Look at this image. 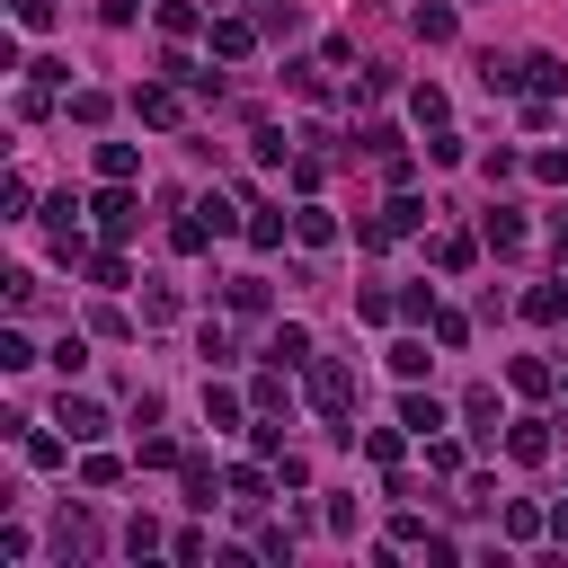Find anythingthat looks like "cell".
Returning <instances> with one entry per match:
<instances>
[{
	"mask_svg": "<svg viewBox=\"0 0 568 568\" xmlns=\"http://www.w3.org/2000/svg\"><path fill=\"white\" fill-rule=\"evenodd\" d=\"M302 373H311V408L328 417V435H337V444H355V373H346L337 355H311Z\"/></svg>",
	"mask_w": 568,
	"mask_h": 568,
	"instance_id": "1",
	"label": "cell"
},
{
	"mask_svg": "<svg viewBox=\"0 0 568 568\" xmlns=\"http://www.w3.org/2000/svg\"><path fill=\"white\" fill-rule=\"evenodd\" d=\"M89 213H98V231H106V240H124V231L142 222V204H133V178H106V195H98Z\"/></svg>",
	"mask_w": 568,
	"mask_h": 568,
	"instance_id": "2",
	"label": "cell"
},
{
	"mask_svg": "<svg viewBox=\"0 0 568 568\" xmlns=\"http://www.w3.org/2000/svg\"><path fill=\"white\" fill-rule=\"evenodd\" d=\"M53 426H71V444H98V435H106V408H98L89 390H62V408H53Z\"/></svg>",
	"mask_w": 568,
	"mask_h": 568,
	"instance_id": "3",
	"label": "cell"
},
{
	"mask_svg": "<svg viewBox=\"0 0 568 568\" xmlns=\"http://www.w3.org/2000/svg\"><path fill=\"white\" fill-rule=\"evenodd\" d=\"M133 115H142V124H178V115H186V106H178V80H142V89H133Z\"/></svg>",
	"mask_w": 568,
	"mask_h": 568,
	"instance_id": "4",
	"label": "cell"
},
{
	"mask_svg": "<svg viewBox=\"0 0 568 568\" xmlns=\"http://www.w3.org/2000/svg\"><path fill=\"white\" fill-rule=\"evenodd\" d=\"M53 559H98V524H89L80 506H71V515L53 524Z\"/></svg>",
	"mask_w": 568,
	"mask_h": 568,
	"instance_id": "5",
	"label": "cell"
},
{
	"mask_svg": "<svg viewBox=\"0 0 568 568\" xmlns=\"http://www.w3.org/2000/svg\"><path fill=\"white\" fill-rule=\"evenodd\" d=\"M479 240H488L497 257H515V248H524V213H515V204H488V222H479Z\"/></svg>",
	"mask_w": 568,
	"mask_h": 568,
	"instance_id": "6",
	"label": "cell"
},
{
	"mask_svg": "<svg viewBox=\"0 0 568 568\" xmlns=\"http://www.w3.org/2000/svg\"><path fill=\"white\" fill-rule=\"evenodd\" d=\"M266 364H284V373H293V364H311V328H302V320H275V337H266Z\"/></svg>",
	"mask_w": 568,
	"mask_h": 568,
	"instance_id": "7",
	"label": "cell"
},
{
	"mask_svg": "<svg viewBox=\"0 0 568 568\" xmlns=\"http://www.w3.org/2000/svg\"><path fill=\"white\" fill-rule=\"evenodd\" d=\"M257 36H266L257 18H213V53H222V62H240V53L257 44Z\"/></svg>",
	"mask_w": 568,
	"mask_h": 568,
	"instance_id": "8",
	"label": "cell"
},
{
	"mask_svg": "<svg viewBox=\"0 0 568 568\" xmlns=\"http://www.w3.org/2000/svg\"><path fill=\"white\" fill-rule=\"evenodd\" d=\"M524 89H532V98H559V89H568V62H559V53H524Z\"/></svg>",
	"mask_w": 568,
	"mask_h": 568,
	"instance_id": "9",
	"label": "cell"
},
{
	"mask_svg": "<svg viewBox=\"0 0 568 568\" xmlns=\"http://www.w3.org/2000/svg\"><path fill=\"white\" fill-rule=\"evenodd\" d=\"M506 453H515V462H550V417H515Z\"/></svg>",
	"mask_w": 568,
	"mask_h": 568,
	"instance_id": "10",
	"label": "cell"
},
{
	"mask_svg": "<svg viewBox=\"0 0 568 568\" xmlns=\"http://www.w3.org/2000/svg\"><path fill=\"white\" fill-rule=\"evenodd\" d=\"M178 479H186V506H213V497H222V470H213L204 453H186V462H178Z\"/></svg>",
	"mask_w": 568,
	"mask_h": 568,
	"instance_id": "11",
	"label": "cell"
},
{
	"mask_svg": "<svg viewBox=\"0 0 568 568\" xmlns=\"http://www.w3.org/2000/svg\"><path fill=\"white\" fill-rule=\"evenodd\" d=\"M382 231H390V240H408V231H426V204H417V195L399 186V195L382 204Z\"/></svg>",
	"mask_w": 568,
	"mask_h": 568,
	"instance_id": "12",
	"label": "cell"
},
{
	"mask_svg": "<svg viewBox=\"0 0 568 568\" xmlns=\"http://www.w3.org/2000/svg\"><path fill=\"white\" fill-rule=\"evenodd\" d=\"M240 417H248V399L231 382H204V426H240Z\"/></svg>",
	"mask_w": 568,
	"mask_h": 568,
	"instance_id": "13",
	"label": "cell"
},
{
	"mask_svg": "<svg viewBox=\"0 0 568 568\" xmlns=\"http://www.w3.org/2000/svg\"><path fill=\"white\" fill-rule=\"evenodd\" d=\"M399 426L435 435V426H453V417H444V399H435V390H408V399H399Z\"/></svg>",
	"mask_w": 568,
	"mask_h": 568,
	"instance_id": "14",
	"label": "cell"
},
{
	"mask_svg": "<svg viewBox=\"0 0 568 568\" xmlns=\"http://www.w3.org/2000/svg\"><path fill=\"white\" fill-rule=\"evenodd\" d=\"M408 27H417V36H426V44H453V36H462V18H453V9H444V0H426V9H417V18H408Z\"/></svg>",
	"mask_w": 568,
	"mask_h": 568,
	"instance_id": "15",
	"label": "cell"
},
{
	"mask_svg": "<svg viewBox=\"0 0 568 568\" xmlns=\"http://www.w3.org/2000/svg\"><path fill=\"white\" fill-rule=\"evenodd\" d=\"M293 240H302V248H328V240H337L328 204H302V213H293Z\"/></svg>",
	"mask_w": 568,
	"mask_h": 568,
	"instance_id": "16",
	"label": "cell"
},
{
	"mask_svg": "<svg viewBox=\"0 0 568 568\" xmlns=\"http://www.w3.org/2000/svg\"><path fill=\"white\" fill-rule=\"evenodd\" d=\"M524 311H532L541 328H559V320H568V284H532V293H524Z\"/></svg>",
	"mask_w": 568,
	"mask_h": 568,
	"instance_id": "17",
	"label": "cell"
},
{
	"mask_svg": "<svg viewBox=\"0 0 568 568\" xmlns=\"http://www.w3.org/2000/svg\"><path fill=\"white\" fill-rule=\"evenodd\" d=\"M479 80H488V98H515V89H524V62H497V53H479Z\"/></svg>",
	"mask_w": 568,
	"mask_h": 568,
	"instance_id": "18",
	"label": "cell"
},
{
	"mask_svg": "<svg viewBox=\"0 0 568 568\" xmlns=\"http://www.w3.org/2000/svg\"><path fill=\"white\" fill-rule=\"evenodd\" d=\"M293 142H302V133H284V124H257V133H248V160H266V169H275Z\"/></svg>",
	"mask_w": 568,
	"mask_h": 568,
	"instance_id": "19",
	"label": "cell"
},
{
	"mask_svg": "<svg viewBox=\"0 0 568 568\" xmlns=\"http://www.w3.org/2000/svg\"><path fill=\"white\" fill-rule=\"evenodd\" d=\"M462 417H470V435H479V444H488V435H497V390H488V382H479V390H470V399H462Z\"/></svg>",
	"mask_w": 568,
	"mask_h": 568,
	"instance_id": "20",
	"label": "cell"
},
{
	"mask_svg": "<svg viewBox=\"0 0 568 568\" xmlns=\"http://www.w3.org/2000/svg\"><path fill=\"white\" fill-rule=\"evenodd\" d=\"M248 453H257V462H284V426H275V408H257V426H248Z\"/></svg>",
	"mask_w": 568,
	"mask_h": 568,
	"instance_id": "21",
	"label": "cell"
},
{
	"mask_svg": "<svg viewBox=\"0 0 568 568\" xmlns=\"http://www.w3.org/2000/svg\"><path fill=\"white\" fill-rule=\"evenodd\" d=\"M133 169H142L133 142H98V178H133Z\"/></svg>",
	"mask_w": 568,
	"mask_h": 568,
	"instance_id": "22",
	"label": "cell"
},
{
	"mask_svg": "<svg viewBox=\"0 0 568 568\" xmlns=\"http://www.w3.org/2000/svg\"><path fill=\"white\" fill-rule=\"evenodd\" d=\"M44 231H53V240H80V195H53V204H44Z\"/></svg>",
	"mask_w": 568,
	"mask_h": 568,
	"instance_id": "23",
	"label": "cell"
},
{
	"mask_svg": "<svg viewBox=\"0 0 568 568\" xmlns=\"http://www.w3.org/2000/svg\"><path fill=\"white\" fill-rule=\"evenodd\" d=\"M231 311L257 320V311H266V275H231Z\"/></svg>",
	"mask_w": 568,
	"mask_h": 568,
	"instance_id": "24",
	"label": "cell"
},
{
	"mask_svg": "<svg viewBox=\"0 0 568 568\" xmlns=\"http://www.w3.org/2000/svg\"><path fill=\"white\" fill-rule=\"evenodd\" d=\"M151 18H160V36H195V0H160Z\"/></svg>",
	"mask_w": 568,
	"mask_h": 568,
	"instance_id": "25",
	"label": "cell"
},
{
	"mask_svg": "<svg viewBox=\"0 0 568 568\" xmlns=\"http://www.w3.org/2000/svg\"><path fill=\"white\" fill-rule=\"evenodd\" d=\"M257 27H266V36H302V9H293V0H266Z\"/></svg>",
	"mask_w": 568,
	"mask_h": 568,
	"instance_id": "26",
	"label": "cell"
},
{
	"mask_svg": "<svg viewBox=\"0 0 568 568\" xmlns=\"http://www.w3.org/2000/svg\"><path fill=\"white\" fill-rule=\"evenodd\" d=\"M169 240L195 257V248H213V222H204V213H178V231H169Z\"/></svg>",
	"mask_w": 568,
	"mask_h": 568,
	"instance_id": "27",
	"label": "cell"
},
{
	"mask_svg": "<svg viewBox=\"0 0 568 568\" xmlns=\"http://www.w3.org/2000/svg\"><path fill=\"white\" fill-rule=\"evenodd\" d=\"M169 320H178V293L151 284V293H142V328H169Z\"/></svg>",
	"mask_w": 568,
	"mask_h": 568,
	"instance_id": "28",
	"label": "cell"
},
{
	"mask_svg": "<svg viewBox=\"0 0 568 568\" xmlns=\"http://www.w3.org/2000/svg\"><path fill=\"white\" fill-rule=\"evenodd\" d=\"M195 355H204V364L222 373V364H231V328H222V320H204V337H195Z\"/></svg>",
	"mask_w": 568,
	"mask_h": 568,
	"instance_id": "29",
	"label": "cell"
},
{
	"mask_svg": "<svg viewBox=\"0 0 568 568\" xmlns=\"http://www.w3.org/2000/svg\"><path fill=\"white\" fill-rule=\"evenodd\" d=\"M36 364V346H27V328H0V373H27Z\"/></svg>",
	"mask_w": 568,
	"mask_h": 568,
	"instance_id": "30",
	"label": "cell"
},
{
	"mask_svg": "<svg viewBox=\"0 0 568 568\" xmlns=\"http://www.w3.org/2000/svg\"><path fill=\"white\" fill-rule=\"evenodd\" d=\"M506 382H515V390H550V364H541V355H515Z\"/></svg>",
	"mask_w": 568,
	"mask_h": 568,
	"instance_id": "31",
	"label": "cell"
},
{
	"mask_svg": "<svg viewBox=\"0 0 568 568\" xmlns=\"http://www.w3.org/2000/svg\"><path fill=\"white\" fill-rule=\"evenodd\" d=\"M133 453H142V470H178V462H186V453H178V444H169V435H142V444H133Z\"/></svg>",
	"mask_w": 568,
	"mask_h": 568,
	"instance_id": "32",
	"label": "cell"
},
{
	"mask_svg": "<svg viewBox=\"0 0 568 568\" xmlns=\"http://www.w3.org/2000/svg\"><path fill=\"white\" fill-rule=\"evenodd\" d=\"M115 479H124L115 453H89V462H80V488H115Z\"/></svg>",
	"mask_w": 568,
	"mask_h": 568,
	"instance_id": "33",
	"label": "cell"
},
{
	"mask_svg": "<svg viewBox=\"0 0 568 568\" xmlns=\"http://www.w3.org/2000/svg\"><path fill=\"white\" fill-rule=\"evenodd\" d=\"M248 240H257V248H284V213H275V204H257V222H248Z\"/></svg>",
	"mask_w": 568,
	"mask_h": 568,
	"instance_id": "34",
	"label": "cell"
},
{
	"mask_svg": "<svg viewBox=\"0 0 568 568\" xmlns=\"http://www.w3.org/2000/svg\"><path fill=\"white\" fill-rule=\"evenodd\" d=\"M435 266H444V275H462V266H470V240H462V231H444V240H435Z\"/></svg>",
	"mask_w": 568,
	"mask_h": 568,
	"instance_id": "35",
	"label": "cell"
},
{
	"mask_svg": "<svg viewBox=\"0 0 568 568\" xmlns=\"http://www.w3.org/2000/svg\"><path fill=\"white\" fill-rule=\"evenodd\" d=\"M80 266H89V284H106V293L124 284V257H115V248H98V257H80Z\"/></svg>",
	"mask_w": 568,
	"mask_h": 568,
	"instance_id": "36",
	"label": "cell"
},
{
	"mask_svg": "<svg viewBox=\"0 0 568 568\" xmlns=\"http://www.w3.org/2000/svg\"><path fill=\"white\" fill-rule=\"evenodd\" d=\"M390 373H399V382H417V373H426V346H417V337H399V346H390Z\"/></svg>",
	"mask_w": 568,
	"mask_h": 568,
	"instance_id": "37",
	"label": "cell"
},
{
	"mask_svg": "<svg viewBox=\"0 0 568 568\" xmlns=\"http://www.w3.org/2000/svg\"><path fill=\"white\" fill-rule=\"evenodd\" d=\"M364 453H373L382 470H399V426H373V435H364Z\"/></svg>",
	"mask_w": 568,
	"mask_h": 568,
	"instance_id": "38",
	"label": "cell"
},
{
	"mask_svg": "<svg viewBox=\"0 0 568 568\" xmlns=\"http://www.w3.org/2000/svg\"><path fill=\"white\" fill-rule=\"evenodd\" d=\"M426 470H444V479H453V470H462V444H453V435H426Z\"/></svg>",
	"mask_w": 568,
	"mask_h": 568,
	"instance_id": "39",
	"label": "cell"
},
{
	"mask_svg": "<svg viewBox=\"0 0 568 568\" xmlns=\"http://www.w3.org/2000/svg\"><path fill=\"white\" fill-rule=\"evenodd\" d=\"M231 497H240V506H257V497H266V470H257V462H240V470H231Z\"/></svg>",
	"mask_w": 568,
	"mask_h": 568,
	"instance_id": "40",
	"label": "cell"
},
{
	"mask_svg": "<svg viewBox=\"0 0 568 568\" xmlns=\"http://www.w3.org/2000/svg\"><path fill=\"white\" fill-rule=\"evenodd\" d=\"M284 80H293L302 98H328V80H320V62H284Z\"/></svg>",
	"mask_w": 568,
	"mask_h": 568,
	"instance_id": "41",
	"label": "cell"
},
{
	"mask_svg": "<svg viewBox=\"0 0 568 568\" xmlns=\"http://www.w3.org/2000/svg\"><path fill=\"white\" fill-rule=\"evenodd\" d=\"M71 115L80 124H106V89H71Z\"/></svg>",
	"mask_w": 568,
	"mask_h": 568,
	"instance_id": "42",
	"label": "cell"
},
{
	"mask_svg": "<svg viewBox=\"0 0 568 568\" xmlns=\"http://www.w3.org/2000/svg\"><path fill=\"white\" fill-rule=\"evenodd\" d=\"M426 328H435V346H462V337H470V320H462V311H435Z\"/></svg>",
	"mask_w": 568,
	"mask_h": 568,
	"instance_id": "43",
	"label": "cell"
},
{
	"mask_svg": "<svg viewBox=\"0 0 568 568\" xmlns=\"http://www.w3.org/2000/svg\"><path fill=\"white\" fill-rule=\"evenodd\" d=\"M293 541H302L293 524H266V532H257V550H266V559H293Z\"/></svg>",
	"mask_w": 568,
	"mask_h": 568,
	"instance_id": "44",
	"label": "cell"
},
{
	"mask_svg": "<svg viewBox=\"0 0 568 568\" xmlns=\"http://www.w3.org/2000/svg\"><path fill=\"white\" fill-rule=\"evenodd\" d=\"M532 178H550V186H568V151H541V160H532Z\"/></svg>",
	"mask_w": 568,
	"mask_h": 568,
	"instance_id": "45",
	"label": "cell"
},
{
	"mask_svg": "<svg viewBox=\"0 0 568 568\" xmlns=\"http://www.w3.org/2000/svg\"><path fill=\"white\" fill-rule=\"evenodd\" d=\"M18 27H53V0H18Z\"/></svg>",
	"mask_w": 568,
	"mask_h": 568,
	"instance_id": "46",
	"label": "cell"
},
{
	"mask_svg": "<svg viewBox=\"0 0 568 568\" xmlns=\"http://www.w3.org/2000/svg\"><path fill=\"white\" fill-rule=\"evenodd\" d=\"M142 18V0H106V27H133Z\"/></svg>",
	"mask_w": 568,
	"mask_h": 568,
	"instance_id": "47",
	"label": "cell"
},
{
	"mask_svg": "<svg viewBox=\"0 0 568 568\" xmlns=\"http://www.w3.org/2000/svg\"><path fill=\"white\" fill-rule=\"evenodd\" d=\"M550 532H559V541H568V506H559V515H550Z\"/></svg>",
	"mask_w": 568,
	"mask_h": 568,
	"instance_id": "48",
	"label": "cell"
}]
</instances>
